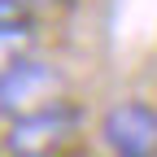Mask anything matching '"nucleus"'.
Returning <instances> with one entry per match:
<instances>
[{
	"label": "nucleus",
	"instance_id": "2",
	"mask_svg": "<svg viewBox=\"0 0 157 157\" xmlns=\"http://www.w3.org/2000/svg\"><path fill=\"white\" fill-rule=\"evenodd\" d=\"M57 101H66V78L57 66H48L35 52L0 83V113L5 118H22V113H35L44 105H57Z\"/></svg>",
	"mask_w": 157,
	"mask_h": 157
},
{
	"label": "nucleus",
	"instance_id": "3",
	"mask_svg": "<svg viewBox=\"0 0 157 157\" xmlns=\"http://www.w3.org/2000/svg\"><path fill=\"white\" fill-rule=\"evenodd\" d=\"M101 140L113 157H157V105L118 101L101 118Z\"/></svg>",
	"mask_w": 157,
	"mask_h": 157
},
{
	"label": "nucleus",
	"instance_id": "1",
	"mask_svg": "<svg viewBox=\"0 0 157 157\" xmlns=\"http://www.w3.org/2000/svg\"><path fill=\"white\" fill-rule=\"evenodd\" d=\"M83 127V109L74 101H57L44 105L35 113L22 118H9V131H5V153L9 157H57Z\"/></svg>",
	"mask_w": 157,
	"mask_h": 157
},
{
	"label": "nucleus",
	"instance_id": "5",
	"mask_svg": "<svg viewBox=\"0 0 157 157\" xmlns=\"http://www.w3.org/2000/svg\"><path fill=\"white\" fill-rule=\"evenodd\" d=\"M35 22V9L26 0H0V31H13V26H31Z\"/></svg>",
	"mask_w": 157,
	"mask_h": 157
},
{
	"label": "nucleus",
	"instance_id": "6",
	"mask_svg": "<svg viewBox=\"0 0 157 157\" xmlns=\"http://www.w3.org/2000/svg\"><path fill=\"white\" fill-rule=\"evenodd\" d=\"M26 5H31V9H61L66 0H26Z\"/></svg>",
	"mask_w": 157,
	"mask_h": 157
},
{
	"label": "nucleus",
	"instance_id": "4",
	"mask_svg": "<svg viewBox=\"0 0 157 157\" xmlns=\"http://www.w3.org/2000/svg\"><path fill=\"white\" fill-rule=\"evenodd\" d=\"M35 52V22L31 26H13V31H0V83Z\"/></svg>",
	"mask_w": 157,
	"mask_h": 157
}]
</instances>
